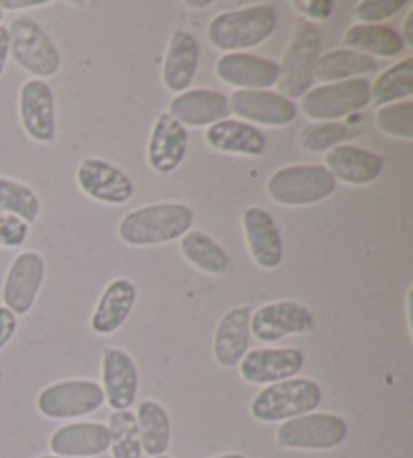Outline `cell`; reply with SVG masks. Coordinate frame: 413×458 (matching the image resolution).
Returning a JSON list of instances; mask_svg holds the SVG:
<instances>
[{
	"instance_id": "obj_1",
	"label": "cell",
	"mask_w": 413,
	"mask_h": 458,
	"mask_svg": "<svg viewBox=\"0 0 413 458\" xmlns=\"http://www.w3.org/2000/svg\"><path fill=\"white\" fill-rule=\"evenodd\" d=\"M196 212L184 202H157L130 210L117 226L122 242L130 247H157L180 241L192 231Z\"/></svg>"
},
{
	"instance_id": "obj_2",
	"label": "cell",
	"mask_w": 413,
	"mask_h": 458,
	"mask_svg": "<svg viewBox=\"0 0 413 458\" xmlns=\"http://www.w3.org/2000/svg\"><path fill=\"white\" fill-rule=\"evenodd\" d=\"M276 11L273 4H252L226 11L210 21L206 37L214 49L224 53H246L274 35Z\"/></svg>"
},
{
	"instance_id": "obj_3",
	"label": "cell",
	"mask_w": 413,
	"mask_h": 458,
	"mask_svg": "<svg viewBox=\"0 0 413 458\" xmlns=\"http://www.w3.org/2000/svg\"><path fill=\"white\" fill-rule=\"evenodd\" d=\"M323 51L321 30L313 22L305 19H297L292 27L291 41L287 51L279 63V87L281 96L289 99L303 98L315 87V67Z\"/></svg>"
},
{
	"instance_id": "obj_4",
	"label": "cell",
	"mask_w": 413,
	"mask_h": 458,
	"mask_svg": "<svg viewBox=\"0 0 413 458\" xmlns=\"http://www.w3.org/2000/svg\"><path fill=\"white\" fill-rule=\"evenodd\" d=\"M337 180L323 164H289L266 180V194L279 207H313L335 194Z\"/></svg>"
},
{
	"instance_id": "obj_5",
	"label": "cell",
	"mask_w": 413,
	"mask_h": 458,
	"mask_svg": "<svg viewBox=\"0 0 413 458\" xmlns=\"http://www.w3.org/2000/svg\"><path fill=\"white\" fill-rule=\"evenodd\" d=\"M323 402L321 386L308 377H291V380L268 384L254 396L250 414L254 420L273 424L287 422L292 418L311 414Z\"/></svg>"
},
{
	"instance_id": "obj_6",
	"label": "cell",
	"mask_w": 413,
	"mask_h": 458,
	"mask_svg": "<svg viewBox=\"0 0 413 458\" xmlns=\"http://www.w3.org/2000/svg\"><path fill=\"white\" fill-rule=\"evenodd\" d=\"M371 104V81L367 77L313 87L300 99V112L313 122H339L363 112Z\"/></svg>"
},
{
	"instance_id": "obj_7",
	"label": "cell",
	"mask_w": 413,
	"mask_h": 458,
	"mask_svg": "<svg viewBox=\"0 0 413 458\" xmlns=\"http://www.w3.org/2000/svg\"><path fill=\"white\" fill-rule=\"evenodd\" d=\"M11 35V57L21 69L35 75V79H49L59 73L61 53L53 43L49 33L35 19L22 17L13 19L9 25Z\"/></svg>"
},
{
	"instance_id": "obj_8",
	"label": "cell",
	"mask_w": 413,
	"mask_h": 458,
	"mask_svg": "<svg viewBox=\"0 0 413 458\" xmlns=\"http://www.w3.org/2000/svg\"><path fill=\"white\" fill-rule=\"evenodd\" d=\"M349 424L337 414L311 412L282 422L276 430V445L284 450H331L343 445Z\"/></svg>"
},
{
	"instance_id": "obj_9",
	"label": "cell",
	"mask_w": 413,
	"mask_h": 458,
	"mask_svg": "<svg viewBox=\"0 0 413 458\" xmlns=\"http://www.w3.org/2000/svg\"><path fill=\"white\" fill-rule=\"evenodd\" d=\"M105 404L103 388L93 380L55 382L37 396V410L51 420H71L97 412Z\"/></svg>"
},
{
	"instance_id": "obj_10",
	"label": "cell",
	"mask_w": 413,
	"mask_h": 458,
	"mask_svg": "<svg viewBox=\"0 0 413 458\" xmlns=\"http://www.w3.org/2000/svg\"><path fill=\"white\" fill-rule=\"evenodd\" d=\"M316 319L308 307L297 301H273L252 311L250 335L262 344H276L291 335L313 334Z\"/></svg>"
},
{
	"instance_id": "obj_11",
	"label": "cell",
	"mask_w": 413,
	"mask_h": 458,
	"mask_svg": "<svg viewBox=\"0 0 413 458\" xmlns=\"http://www.w3.org/2000/svg\"><path fill=\"white\" fill-rule=\"evenodd\" d=\"M46 265L37 250L19 252L6 271L3 283V303L14 315H27L37 303L45 283Z\"/></svg>"
},
{
	"instance_id": "obj_12",
	"label": "cell",
	"mask_w": 413,
	"mask_h": 458,
	"mask_svg": "<svg viewBox=\"0 0 413 458\" xmlns=\"http://www.w3.org/2000/svg\"><path fill=\"white\" fill-rule=\"evenodd\" d=\"M22 130L37 144H53L57 138V112L53 87L43 79H29L19 93Z\"/></svg>"
},
{
	"instance_id": "obj_13",
	"label": "cell",
	"mask_w": 413,
	"mask_h": 458,
	"mask_svg": "<svg viewBox=\"0 0 413 458\" xmlns=\"http://www.w3.org/2000/svg\"><path fill=\"white\" fill-rule=\"evenodd\" d=\"M77 184L85 196L109 207H119L133 199L135 186L127 174L115 164L101 157H85L77 165Z\"/></svg>"
},
{
	"instance_id": "obj_14",
	"label": "cell",
	"mask_w": 413,
	"mask_h": 458,
	"mask_svg": "<svg viewBox=\"0 0 413 458\" xmlns=\"http://www.w3.org/2000/svg\"><path fill=\"white\" fill-rule=\"evenodd\" d=\"M230 114L246 123H260L268 128H284L297 120L299 107L292 99L279 91H234L228 98Z\"/></svg>"
},
{
	"instance_id": "obj_15",
	"label": "cell",
	"mask_w": 413,
	"mask_h": 458,
	"mask_svg": "<svg viewBox=\"0 0 413 458\" xmlns=\"http://www.w3.org/2000/svg\"><path fill=\"white\" fill-rule=\"evenodd\" d=\"M305 368V353L299 347H260L252 350L238 363L244 382L268 386L291 380Z\"/></svg>"
},
{
	"instance_id": "obj_16",
	"label": "cell",
	"mask_w": 413,
	"mask_h": 458,
	"mask_svg": "<svg viewBox=\"0 0 413 458\" xmlns=\"http://www.w3.org/2000/svg\"><path fill=\"white\" fill-rule=\"evenodd\" d=\"M244 239L257 267L274 271L284 260V241L273 215L260 207H249L242 212Z\"/></svg>"
},
{
	"instance_id": "obj_17",
	"label": "cell",
	"mask_w": 413,
	"mask_h": 458,
	"mask_svg": "<svg viewBox=\"0 0 413 458\" xmlns=\"http://www.w3.org/2000/svg\"><path fill=\"white\" fill-rule=\"evenodd\" d=\"M216 75L238 91L270 89L279 79V63L252 53H226L216 61Z\"/></svg>"
},
{
	"instance_id": "obj_18",
	"label": "cell",
	"mask_w": 413,
	"mask_h": 458,
	"mask_svg": "<svg viewBox=\"0 0 413 458\" xmlns=\"http://www.w3.org/2000/svg\"><path fill=\"white\" fill-rule=\"evenodd\" d=\"M101 380L103 394L109 408L130 410L135 404L139 392V372L135 360L125 350L107 347L101 360Z\"/></svg>"
},
{
	"instance_id": "obj_19",
	"label": "cell",
	"mask_w": 413,
	"mask_h": 458,
	"mask_svg": "<svg viewBox=\"0 0 413 458\" xmlns=\"http://www.w3.org/2000/svg\"><path fill=\"white\" fill-rule=\"evenodd\" d=\"M173 120L184 128H210L222 120H228L230 104L224 93L210 87H196L184 93H178L172 99L170 112Z\"/></svg>"
},
{
	"instance_id": "obj_20",
	"label": "cell",
	"mask_w": 413,
	"mask_h": 458,
	"mask_svg": "<svg viewBox=\"0 0 413 458\" xmlns=\"http://www.w3.org/2000/svg\"><path fill=\"white\" fill-rule=\"evenodd\" d=\"M190 133L180 122L164 112L149 133L148 141V164L157 174L176 172L188 154Z\"/></svg>"
},
{
	"instance_id": "obj_21",
	"label": "cell",
	"mask_w": 413,
	"mask_h": 458,
	"mask_svg": "<svg viewBox=\"0 0 413 458\" xmlns=\"http://www.w3.org/2000/svg\"><path fill=\"white\" fill-rule=\"evenodd\" d=\"M323 165L335 180L351 186H367L381 178L385 168V157L367 148L343 144L329 149Z\"/></svg>"
},
{
	"instance_id": "obj_22",
	"label": "cell",
	"mask_w": 413,
	"mask_h": 458,
	"mask_svg": "<svg viewBox=\"0 0 413 458\" xmlns=\"http://www.w3.org/2000/svg\"><path fill=\"white\" fill-rule=\"evenodd\" d=\"M111 438L103 422H73L53 432L49 440L51 453L65 458H95L105 454Z\"/></svg>"
},
{
	"instance_id": "obj_23",
	"label": "cell",
	"mask_w": 413,
	"mask_h": 458,
	"mask_svg": "<svg viewBox=\"0 0 413 458\" xmlns=\"http://www.w3.org/2000/svg\"><path fill=\"white\" fill-rule=\"evenodd\" d=\"M200 63V43L188 30H173L164 57L162 81L168 91L184 93L192 87Z\"/></svg>"
},
{
	"instance_id": "obj_24",
	"label": "cell",
	"mask_w": 413,
	"mask_h": 458,
	"mask_svg": "<svg viewBox=\"0 0 413 458\" xmlns=\"http://www.w3.org/2000/svg\"><path fill=\"white\" fill-rule=\"evenodd\" d=\"M250 318L249 305H238L228 310L220 319L214 335V360L222 368H236L250 350Z\"/></svg>"
},
{
	"instance_id": "obj_25",
	"label": "cell",
	"mask_w": 413,
	"mask_h": 458,
	"mask_svg": "<svg viewBox=\"0 0 413 458\" xmlns=\"http://www.w3.org/2000/svg\"><path fill=\"white\" fill-rule=\"evenodd\" d=\"M138 301V287L130 279H114L103 289L91 315V331L97 335H111L125 326Z\"/></svg>"
},
{
	"instance_id": "obj_26",
	"label": "cell",
	"mask_w": 413,
	"mask_h": 458,
	"mask_svg": "<svg viewBox=\"0 0 413 458\" xmlns=\"http://www.w3.org/2000/svg\"><path fill=\"white\" fill-rule=\"evenodd\" d=\"M206 141L216 152L246 157H262L268 149L265 131L240 120H222L210 125L206 130Z\"/></svg>"
},
{
	"instance_id": "obj_27",
	"label": "cell",
	"mask_w": 413,
	"mask_h": 458,
	"mask_svg": "<svg viewBox=\"0 0 413 458\" xmlns=\"http://www.w3.org/2000/svg\"><path fill=\"white\" fill-rule=\"evenodd\" d=\"M180 252L190 265L206 275L224 277L232 273L234 260L228 255L224 247L212 239L204 231H190L180 239Z\"/></svg>"
},
{
	"instance_id": "obj_28",
	"label": "cell",
	"mask_w": 413,
	"mask_h": 458,
	"mask_svg": "<svg viewBox=\"0 0 413 458\" xmlns=\"http://www.w3.org/2000/svg\"><path fill=\"white\" fill-rule=\"evenodd\" d=\"M343 43L345 49H353L367 55V57L381 59H395L405 51L400 30L387 25H361V22H355L345 30Z\"/></svg>"
},
{
	"instance_id": "obj_29",
	"label": "cell",
	"mask_w": 413,
	"mask_h": 458,
	"mask_svg": "<svg viewBox=\"0 0 413 458\" xmlns=\"http://www.w3.org/2000/svg\"><path fill=\"white\" fill-rule=\"evenodd\" d=\"M377 71V61L353 49H333L321 53L315 67V81L337 83L347 79H359Z\"/></svg>"
},
{
	"instance_id": "obj_30",
	"label": "cell",
	"mask_w": 413,
	"mask_h": 458,
	"mask_svg": "<svg viewBox=\"0 0 413 458\" xmlns=\"http://www.w3.org/2000/svg\"><path fill=\"white\" fill-rule=\"evenodd\" d=\"M139 426L141 450L149 458L165 454L172 440V420L165 408L156 400H144L135 412Z\"/></svg>"
},
{
	"instance_id": "obj_31",
	"label": "cell",
	"mask_w": 413,
	"mask_h": 458,
	"mask_svg": "<svg viewBox=\"0 0 413 458\" xmlns=\"http://www.w3.org/2000/svg\"><path fill=\"white\" fill-rule=\"evenodd\" d=\"M413 96V57H403L387 67L371 83V104L377 107L400 104Z\"/></svg>"
},
{
	"instance_id": "obj_32",
	"label": "cell",
	"mask_w": 413,
	"mask_h": 458,
	"mask_svg": "<svg viewBox=\"0 0 413 458\" xmlns=\"http://www.w3.org/2000/svg\"><path fill=\"white\" fill-rule=\"evenodd\" d=\"M361 130L355 123H341V122H319L308 123L300 131L299 144L311 154H327L329 149L347 144L349 140L357 138Z\"/></svg>"
},
{
	"instance_id": "obj_33",
	"label": "cell",
	"mask_w": 413,
	"mask_h": 458,
	"mask_svg": "<svg viewBox=\"0 0 413 458\" xmlns=\"http://www.w3.org/2000/svg\"><path fill=\"white\" fill-rule=\"evenodd\" d=\"M109 438H111V456L114 458H141L144 450H141V438H139V426L135 412L131 410H117L109 416Z\"/></svg>"
},
{
	"instance_id": "obj_34",
	"label": "cell",
	"mask_w": 413,
	"mask_h": 458,
	"mask_svg": "<svg viewBox=\"0 0 413 458\" xmlns=\"http://www.w3.org/2000/svg\"><path fill=\"white\" fill-rule=\"evenodd\" d=\"M0 210L19 216L30 226L41 216V200L30 186L0 176Z\"/></svg>"
},
{
	"instance_id": "obj_35",
	"label": "cell",
	"mask_w": 413,
	"mask_h": 458,
	"mask_svg": "<svg viewBox=\"0 0 413 458\" xmlns=\"http://www.w3.org/2000/svg\"><path fill=\"white\" fill-rule=\"evenodd\" d=\"M375 123L381 133L395 140H413V101L384 106L375 112Z\"/></svg>"
},
{
	"instance_id": "obj_36",
	"label": "cell",
	"mask_w": 413,
	"mask_h": 458,
	"mask_svg": "<svg viewBox=\"0 0 413 458\" xmlns=\"http://www.w3.org/2000/svg\"><path fill=\"white\" fill-rule=\"evenodd\" d=\"M408 6V0H361L353 6L351 14L361 25H384L385 21Z\"/></svg>"
},
{
	"instance_id": "obj_37",
	"label": "cell",
	"mask_w": 413,
	"mask_h": 458,
	"mask_svg": "<svg viewBox=\"0 0 413 458\" xmlns=\"http://www.w3.org/2000/svg\"><path fill=\"white\" fill-rule=\"evenodd\" d=\"M29 233H30V226L25 223V220L0 210V247L19 249L27 242Z\"/></svg>"
},
{
	"instance_id": "obj_38",
	"label": "cell",
	"mask_w": 413,
	"mask_h": 458,
	"mask_svg": "<svg viewBox=\"0 0 413 458\" xmlns=\"http://www.w3.org/2000/svg\"><path fill=\"white\" fill-rule=\"evenodd\" d=\"M292 6L299 11L300 19L308 22H323L329 21L335 13V3L333 0H292Z\"/></svg>"
},
{
	"instance_id": "obj_39",
	"label": "cell",
	"mask_w": 413,
	"mask_h": 458,
	"mask_svg": "<svg viewBox=\"0 0 413 458\" xmlns=\"http://www.w3.org/2000/svg\"><path fill=\"white\" fill-rule=\"evenodd\" d=\"M19 329V318L4 305H0V352L13 342L14 334Z\"/></svg>"
},
{
	"instance_id": "obj_40",
	"label": "cell",
	"mask_w": 413,
	"mask_h": 458,
	"mask_svg": "<svg viewBox=\"0 0 413 458\" xmlns=\"http://www.w3.org/2000/svg\"><path fill=\"white\" fill-rule=\"evenodd\" d=\"M51 4V0H3L0 9L4 11H25V9H41V6Z\"/></svg>"
},
{
	"instance_id": "obj_41",
	"label": "cell",
	"mask_w": 413,
	"mask_h": 458,
	"mask_svg": "<svg viewBox=\"0 0 413 458\" xmlns=\"http://www.w3.org/2000/svg\"><path fill=\"white\" fill-rule=\"evenodd\" d=\"M11 57V35H9V27L0 25V77H3L6 63H9Z\"/></svg>"
},
{
	"instance_id": "obj_42",
	"label": "cell",
	"mask_w": 413,
	"mask_h": 458,
	"mask_svg": "<svg viewBox=\"0 0 413 458\" xmlns=\"http://www.w3.org/2000/svg\"><path fill=\"white\" fill-rule=\"evenodd\" d=\"M401 41L405 47H413V11L405 17L403 29H401Z\"/></svg>"
},
{
	"instance_id": "obj_43",
	"label": "cell",
	"mask_w": 413,
	"mask_h": 458,
	"mask_svg": "<svg viewBox=\"0 0 413 458\" xmlns=\"http://www.w3.org/2000/svg\"><path fill=\"white\" fill-rule=\"evenodd\" d=\"M210 4H212V0H186L184 3L186 9H192V11H204V9H208Z\"/></svg>"
},
{
	"instance_id": "obj_44",
	"label": "cell",
	"mask_w": 413,
	"mask_h": 458,
	"mask_svg": "<svg viewBox=\"0 0 413 458\" xmlns=\"http://www.w3.org/2000/svg\"><path fill=\"white\" fill-rule=\"evenodd\" d=\"M214 458H249V456L240 454V453H228V454H220V456H214Z\"/></svg>"
},
{
	"instance_id": "obj_45",
	"label": "cell",
	"mask_w": 413,
	"mask_h": 458,
	"mask_svg": "<svg viewBox=\"0 0 413 458\" xmlns=\"http://www.w3.org/2000/svg\"><path fill=\"white\" fill-rule=\"evenodd\" d=\"M38 458H65V456H55V454H43V456H38Z\"/></svg>"
},
{
	"instance_id": "obj_46",
	"label": "cell",
	"mask_w": 413,
	"mask_h": 458,
	"mask_svg": "<svg viewBox=\"0 0 413 458\" xmlns=\"http://www.w3.org/2000/svg\"><path fill=\"white\" fill-rule=\"evenodd\" d=\"M3 17H4V13H3V9H0V22H3Z\"/></svg>"
},
{
	"instance_id": "obj_47",
	"label": "cell",
	"mask_w": 413,
	"mask_h": 458,
	"mask_svg": "<svg viewBox=\"0 0 413 458\" xmlns=\"http://www.w3.org/2000/svg\"><path fill=\"white\" fill-rule=\"evenodd\" d=\"M154 458H172V456H165V454H162V456H154Z\"/></svg>"
}]
</instances>
